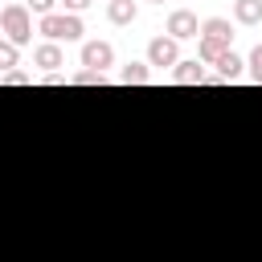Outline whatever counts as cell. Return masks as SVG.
Returning <instances> with one entry per match:
<instances>
[{"label": "cell", "mask_w": 262, "mask_h": 262, "mask_svg": "<svg viewBox=\"0 0 262 262\" xmlns=\"http://www.w3.org/2000/svg\"><path fill=\"white\" fill-rule=\"evenodd\" d=\"M180 61V49H176V41L172 37H151L147 41V66H176Z\"/></svg>", "instance_id": "obj_5"}, {"label": "cell", "mask_w": 262, "mask_h": 262, "mask_svg": "<svg viewBox=\"0 0 262 262\" xmlns=\"http://www.w3.org/2000/svg\"><path fill=\"white\" fill-rule=\"evenodd\" d=\"M37 29H41V37L53 41V45H61V41H78V37L86 33L82 16H74V12H49V16H41Z\"/></svg>", "instance_id": "obj_2"}, {"label": "cell", "mask_w": 262, "mask_h": 262, "mask_svg": "<svg viewBox=\"0 0 262 262\" xmlns=\"http://www.w3.org/2000/svg\"><path fill=\"white\" fill-rule=\"evenodd\" d=\"M151 78V70H147V61H127L123 70H119V82H127V86H143Z\"/></svg>", "instance_id": "obj_12"}, {"label": "cell", "mask_w": 262, "mask_h": 262, "mask_svg": "<svg viewBox=\"0 0 262 262\" xmlns=\"http://www.w3.org/2000/svg\"><path fill=\"white\" fill-rule=\"evenodd\" d=\"M168 37H172V41L201 37V20H196V12H188V8H176V12H168Z\"/></svg>", "instance_id": "obj_4"}, {"label": "cell", "mask_w": 262, "mask_h": 262, "mask_svg": "<svg viewBox=\"0 0 262 262\" xmlns=\"http://www.w3.org/2000/svg\"><path fill=\"white\" fill-rule=\"evenodd\" d=\"M25 8L33 16H49V12H57V0H25Z\"/></svg>", "instance_id": "obj_18"}, {"label": "cell", "mask_w": 262, "mask_h": 262, "mask_svg": "<svg viewBox=\"0 0 262 262\" xmlns=\"http://www.w3.org/2000/svg\"><path fill=\"white\" fill-rule=\"evenodd\" d=\"M213 66H217V78H221V82H233V78H242V70H246V61H242L233 49H229V53H221Z\"/></svg>", "instance_id": "obj_10"}, {"label": "cell", "mask_w": 262, "mask_h": 262, "mask_svg": "<svg viewBox=\"0 0 262 262\" xmlns=\"http://www.w3.org/2000/svg\"><path fill=\"white\" fill-rule=\"evenodd\" d=\"M0 33H4V41H12L16 49L29 45V41H33V12H29L25 4H4V8H0Z\"/></svg>", "instance_id": "obj_1"}, {"label": "cell", "mask_w": 262, "mask_h": 262, "mask_svg": "<svg viewBox=\"0 0 262 262\" xmlns=\"http://www.w3.org/2000/svg\"><path fill=\"white\" fill-rule=\"evenodd\" d=\"M201 37L221 41V45H233V20H225V16H209V20H201Z\"/></svg>", "instance_id": "obj_7"}, {"label": "cell", "mask_w": 262, "mask_h": 262, "mask_svg": "<svg viewBox=\"0 0 262 262\" xmlns=\"http://www.w3.org/2000/svg\"><path fill=\"white\" fill-rule=\"evenodd\" d=\"M33 82V74H25V70H8V74H0V86H29Z\"/></svg>", "instance_id": "obj_17"}, {"label": "cell", "mask_w": 262, "mask_h": 262, "mask_svg": "<svg viewBox=\"0 0 262 262\" xmlns=\"http://www.w3.org/2000/svg\"><path fill=\"white\" fill-rule=\"evenodd\" d=\"M233 20L237 25H258L262 20V0H233Z\"/></svg>", "instance_id": "obj_11"}, {"label": "cell", "mask_w": 262, "mask_h": 262, "mask_svg": "<svg viewBox=\"0 0 262 262\" xmlns=\"http://www.w3.org/2000/svg\"><path fill=\"white\" fill-rule=\"evenodd\" d=\"M90 4H94V0H61V8H66V12H74V16H78L82 8H90Z\"/></svg>", "instance_id": "obj_19"}, {"label": "cell", "mask_w": 262, "mask_h": 262, "mask_svg": "<svg viewBox=\"0 0 262 262\" xmlns=\"http://www.w3.org/2000/svg\"><path fill=\"white\" fill-rule=\"evenodd\" d=\"M151 4H164V0H151Z\"/></svg>", "instance_id": "obj_20"}, {"label": "cell", "mask_w": 262, "mask_h": 262, "mask_svg": "<svg viewBox=\"0 0 262 262\" xmlns=\"http://www.w3.org/2000/svg\"><path fill=\"white\" fill-rule=\"evenodd\" d=\"M246 70H250V78L262 86V45H254V49H250V61H246Z\"/></svg>", "instance_id": "obj_16"}, {"label": "cell", "mask_w": 262, "mask_h": 262, "mask_svg": "<svg viewBox=\"0 0 262 262\" xmlns=\"http://www.w3.org/2000/svg\"><path fill=\"white\" fill-rule=\"evenodd\" d=\"M139 16V4L135 0H106V20L111 25H131Z\"/></svg>", "instance_id": "obj_9"}, {"label": "cell", "mask_w": 262, "mask_h": 262, "mask_svg": "<svg viewBox=\"0 0 262 262\" xmlns=\"http://www.w3.org/2000/svg\"><path fill=\"white\" fill-rule=\"evenodd\" d=\"M82 66L94 74H106V66H115V45L111 41H86L82 45Z\"/></svg>", "instance_id": "obj_3"}, {"label": "cell", "mask_w": 262, "mask_h": 262, "mask_svg": "<svg viewBox=\"0 0 262 262\" xmlns=\"http://www.w3.org/2000/svg\"><path fill=\"white\" fill-rule=\"evenodd\" d=\"M16 66H20V49L0 37V74H8V70H16Z\"/></svg>", "instance_id": "obj_14"}, {"label": "cell", "mask_w": 262, "mask_h": 262, "mask_svg": "<svg viewBox=\"0 0 262 262\" xmlns=\"http://www.w3.org/2000/svg\"><path fill=\"white\" fill-rule=\"evenodd\" d=\"M221 53H229V45H221V41H209V37H201V45H196V61L201 66H213Z\"/></svg>", "instance_id": "obj_13"}, {"label": "cell", "mask_w": 262, "mask_h": 262, "mask_svg": "<svg viewBox=\"0 0 262 262\" xmlns=\"http://www.w3.org/2000/svg\"><path fill=\"white\" fill-rule=\"evenodd\" d=\"M172 82H176V86H201V82H205V66H201L196 57H192V61H176V66H172Z\"/></svg>", "instance_id": "obj_8"}, {"label": "cell", "mask_w": 262, "mask_h": 262, "mask_svg": "<svg viewBox=\"0 0 262 262\" xmlns=\"http://www.w3.org/2000/svg\"><path fill=\"white\" fill-rule=\"evenodd\" d=\"M33 66H37V70H45V74H57V70L66 66V53H61V45H53V41H41V45L33 49Z\"/></svg>", "instance_id": "obj_6"}, {"label": "cell", "mask_w": 262, "mask_h": 262, "mask_svg": "<svg viewBox=\"0 0 262 262\" xmlns=\"http://www.w3.org/2000/svg\"><path fill=\"white\" fill-rule=\"evenodd\" d=\"M70 82H74V86H106V74H94V70H82V74H74Z\"/></svg>", "instance_id": "obj_15"}]
</instances>
